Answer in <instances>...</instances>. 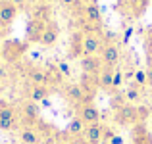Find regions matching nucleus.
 I'll use <instances>...</instances> for the list:
<instances>
[{
  "mask_svg": "<svg viewBox=\"0 0 152 144\" xmlns=\"http://www.w3.org/2000/svg\"><path fill=\"white\" fill-rule=\"evenodd\" d=\"M27 48H29V42L27 41H18V39H6L2 42V48H0V54H2V60H6L8 63H15L25 56Z\"/></svg>",
  "mask_w": 152,
  "mask_h": 144,
  "instance_id": "nucleus-1",
  "label": "nucleus"
},
{
  "mask_svg": "<svg viewBox=\"0 0 152 144\" xmlns=\"http://www.w3.org/2000/svg\"><path fill=\"white\" fill-rule=\"evenodd\" d=\"M148 2L150 0H119L118 2V10L121 12V14H125L127 17L137 19V17H141V15L146 12Z\"/></svg>",
  "mask_w": 152,
  "mask_h": 144,
  "instance_id": "nucleus-2",
  "label": "nucleus"
},
{
  "mask_svg": "<svg viewBox=\"0 0 152 144\" xmlns=\"http://www.w3.org/2000/svg\"><path fill=\"white\" fill-rule=\"evenodd\" d=\"M114 119L118 125H123V127H133L137 125L139 121V113H137V108L131 106V104H123L119 106L118 110L114 111Z\"/></svg>",
  "mask_w": 152,
  "mask_h": 144,
  "instance_id": "nucleus-3",
  "label": "nucleus"
},
{
  "mask_svg": "<svg viewBox=\"0 0 152 144\" xmlns=\"http://www.w3.org/2000/svg\"><path fill=\"white\" fill-rule=\"evenodd\" d=\"M66 96H67L69 102L77 104V106H81V104H91V100L94 98L93 94L87 92L81 83H69V85H66Z\"/></svg>",
  "mask_w": 152,
  "mask_h": 144,
  "instance_id": "nucleus-4",
  "label": "nucleus"
},
{
  "mask_svg": "<svg viewBox=\"0 0 152 144\" xmlns=\"http://www.w3.org/2000/svg\"><path fill=\"white\" fill-rule=\"evenodd\" d=\"M85 33V31H83ZM104 39L100 33H85V46H83V56H100L104 48Z\"/></svg>",
  "mask_w": 152,
  "mask_h": 144,
  "instance_id": "nucleus-5",
  "label": "nucleus"
},
{
  "mask_svg": "<svg viewBox=\"0 0 152 144\" xmlns=\"http://www.w3.org/2000/svg\"><path fill=\"white\" fill-rule=\"evenodd\" d=\"M19 121V113L14 106L6 104V106L0 108V131H12L18 127Z\"/></svg>",
  "mask_w": 152,
  "mask_h": 144,
  "instance_id": "nucleus-6",
  "label": "nucleus"
},
{
  "mask_svg": "<svg viewBox=\"0 0 152 144\" xmlns=\"http://www.w3.org/2000/svg\"><path fill=\"white\" fill-rule=\"evenodd\" d=\"M45 27H46L45 21L31 17L29 21H27V27H25V41L29 42V44L41 42V37H42V33H45Z\"/></svg>",
  "mask_w": 152,
  "mask_h": 144,
  "instance_id": "nucleus-7",
  "label": "nucleus"
},
{
  "mask_svg": "<svg viewBox=\"0 0 152 144\" xmlns=\"http://www.w3.org/2000/svg\"><path fill=\"white\" fill-rule=\"evenodd\" d=\"M83 46H85V33L83 31H73L69 37V46L67 54L71 60H81L83 58Z\"/></svg>",
  "mask_w": 152,
  "mask_h": 144,
  "instance_id": "nucleus-8",
  "label": "nucleus"
},
{
  "mask_svg": "<svg viewBox=\"0 0 152 144\" xmlns=\"http://www.w3.org/2000/svg\"><path fill=\"white\" fill-rule=\"evenodd\" d=\"M79 65H81V69H83L85 75H98L102 71L104 63H102L100 56H83V58L79 60Z\"/></svg>",
  "mask_w": 152,
  "mask_h": 144,
  "instance_id": "nucleus-9",
  "label": "nucleus"
},
{
  "mask_svg": "<svg viewBox=\"0 0 152 144\" xmlns=\"http://www.w3.org/2000/svg\"><path fill=\"white\" fill-rule=\"evenodd\" d=\"M19 10L10 2V0H0V25L10 27L14 23V19L18 17Z\"/></svg>",
  "mask_w": 152,
  "mask_h": 144,
  "instance_id": "nucleus-10",
  "label": "nucleus"
},
{
  "mask_svg": "<svg viewBox=\"0 0 152 144\" xmlns=\"http://www.w3.org/2000/svg\"><path fill=\"white\" fill-rule=\"evenodd\" d=\"M100 58H102V63L108 67H115L119 62V48L115 42H110L106 41V44H104L102 52H100Z\"/></svg>",
  "mask_w": 152,
  "mask_h": 144,
  "instance_id": "nucleus-11",
  "label": "nucleus"
},
{
  "mask_svg": "<svg viewBox=\"0 0 152 144\" xmlns=\"http://www.w3.org/2000/svg\"><path fill=\"white\" fill-rule=\"evenodd\" d=\"M58 39H60V27H58V23H56V21H48V23H46V27H45V33H42L41 42H39V44H42L45 48H52L56 42H58Z\"/></svg>",
  "mask_w": 152,
  "mask_h": 144,
  "instance_id": "nucleus-12",
  "label": "nucleus"
},
{
  "mask_svg": "<svg viewBox=\"0 0 152 144\" xmlns=\"http://www.w3.org/2000/svg\"><path fill=\"white\" fill-rule=\"evenodd\" d=\"M79 117L85 121V125H93V123H100V111L94 104H81L79 106Z\"/></svg>",
  "mask_w": 152,
  "mask_h": 144,
  "instance_id": "nucleus-13",
  "label": "nucleus"
},
{
  "mask_svg": "<svg viewBox=\"0 0 152 144\" xmlns=\"http://www.w3.org/2000/svg\"><path fill=\"white\" fill-rule=\"evenodd\" d=\"M131 142L133 144H152V135L145 127V123H137L131 129Z\"/></svg>",
  "mask_w": 152,
  "mask_h": 144,
  "instance_id": "nucleus-14",
  "label": "nucleus"
},
{
  "mask_svg": "<svg viewBox=\"0 0 152 144\" xmlns=\"http://www.w3.org/2000/svg\"><path fill=\"white\" fill-rule=\"evenodd\" d=\"M21 115H23V119H25L27 127H33L35 123H39L41 111H39V106L35 102H25L21 106Z\"/></svg>",
  "mask_w": 152,
  "mask_h": 144,
  "instance_id": "nucleus-15",
  "label": "nucleus"
},
{
  "mask_svg": "<svg viewBox=\"0 0 152 144\" xmlns=\"http://www.w3.org/2000/svg\"><path fill=\"white\" fill-rule=\"evenodd\" d=\"M83 17L91 25H102V12L98 4H85L83 6Z\"/></svg>",
  "mask_w": 152,
  "mask_h": 144,
  "instance_id": "nucleus-16",
  "label": "nucleus"
},
{
  "mask_svg": "<svg viewBox=\"0 0 152 144\" xmlns=\"http://www.w3.org/2000/svg\"><path fill=\"white\" fill-rule=\"evenodd\" d=\"M27 81L29 85H42V87H48V73L46 69H41V67H29L27 69Z\"/></svg>",
  "mask_w": 152,
  "mask_h": 144,
  "instance_id": "nucleus-17",
  "label": "nucleus"
},
{
  "mask_svg": "<svg viewBox=\"0 0 152 144\" xmlns=\"http://www.w3.org/2000/svg\"><path fill=\"white\" fill-rule=\"evenodd\" d=\"M102 131H104V125H100V123L87 125L85 133H83V138L87 140V144H100L102 142Z\"/></svg>",
  "mask_w": 152,
  "mask_h": 144,
  "instance_id": "nucleus-18",
  "label": "nucleus"
},
{
  "mask_svg": "<svg viewBox=\"0 0 152 144\" xmlns=\"http://www.w3.org/2000/svg\"><path fill=\"white\" fill-rule=\"evenodd\" d=\"M19 140L23 144H42V135L35 127H23L19 131Z\"/></svg>",
  "mask_w": 152,
  "mask_h": 144,
  "instance_id": "nucleus-19",
  "label": "nucleus"
},
{
  "mask_svg": "<svg viewBox=\"0 0 152 144\" xmlns=\"http://www.w3.org/2000/svg\"><path fill=\"white\" fill-rule=\"evenodd\" d=\"M27 96H29V102H45L50 96V89L42 85H29V90H27Z\"/></svg>",
  "mask_w": 152,
  "mask_h": 144,
  "instance_id": "nucleus-20",
  "label": "nucleus"
},
{
  "mask_svg": "<svg viewBox=\"0 0 152 144\" xmlns=\"http://www.w3.org/2000/svg\"><path fill=\"white\" fill-rule=\"evenodd\" d=\"M114 73H115V67L104 65L102 71L98 73V87L110 92V90H112V85H114Z\"/></svg>",
  "mask_w": 152,
  "mask_h": 144,
  "instance_id": "nucleus-21",
  "label": "nucleus"
},
{
  "mask_svg": "<svg viewBox=\"0 0 152 144\" xmlns=\"http://www.w3.org/2000/svg\"><path fill=\"white\" fill-rule=\"evenodd\" d=\"M31 17L33 19H41V21H45V23L52 21V8H50V4H37V6L33 8Z\"/></svg>",
  "mask_w": 152,
  "mask_h": 144,
  "instance_id": "nucleus-22",
  "label": "nucleus"
},
{
  "mask_svg": "<svg viewBox=\"0 0 152 144\" xmlns=\"http://www.w3.org/2000/svg\"><path fill=\"white\" fill-rule=\"evenodd\" d=\"M85 129H87V125H85V121H83L79 115L73 117L69 123H67V135H71V137H83Z\"/></svg>",
  "mask_w": 152,
  "mask_h": 144,
  "instance_id": "nucleus-23",
  "label": "nucleus"
},
{
  "mask_svg": "<svg viewBox=\"0 0 152 144\" xmlns=\"http://www.w3.org/2000/svg\"><path fill=\"white\" fill-rule=\"evenodd\" d=\"M123 98H125V102H139L141 100V89H139L137 85L129 87V89H125V92H123Z\"/></svg>",
  "mask_w": 152,
  "mask_h": 144,
  "instance_id": "nucleus-24",
  "label": "nucleus"
},
{
  "mask_svg": "<svg viewBox=\"0 0 152 144\" xmlns=\"http://www.w3.org/2000/svg\"><path fill=\"white\" fill-rule=\"evenodd\" d=\"M145 50H146V60H148V65L152 67V27L146 31V35H145Z\"/></svg>",
  "mask_w": 152,
  "mask_h": 144,
  "instance_id": "nucleus-25",
  "label": "nucleus"
},
{
  "mask_svg": "<svg viewBox=\"0 0 152 144\" xmlns=\"http://www.w3.org/2000/svg\"><path fill=\"white\" fill-rule=\"evenodd\" d=\"M133 79H135V85H137L139 89L148 85V77H146V71H145V69H137V71L133 73Z\"/></svg>",
  "mask_w": 152,
  "mask_h": 144,
  "instance_id": "nucleus-26",
  "label": "nucleus"
},
{
  "mask_svg": "<svg viewBox=\"0 0 152 144\" xmlns=\"http://www.w3.org/2000/svg\"><path fill=\"white\" fill-rule=\"evenodd\" d=\"M121 83H123V73L119 69H115V73H114V85H112V92H114V90H118L119 87H121Z\"/></svg>",
  "mask_w": 152,
  "mask_h": 144,
  "instance_id": "nucleus-27",
  "label": "nucleus"
},
{
  "mask_svg": "<svg viewBox=\"0 0 152 144\" xmlns=\"http://www.w3.org/2000/svg\"><path fill=\"white\" fill-rule=\"evenodd\" d=\"M56 69L60 71V75H62V77H69V75H71V69H69V65H67L66 62H60L58 65H56Z\"/></svg>",
  "mask_w": 152,
  "mask_h": 144,
  "instance_id": "nucleus-28",
  "label": "nucleus"
},
{
  "mask_svg": "<svg viewBox=\"0 0 152 144\" xmlns=\"http://www.w3.org/2000/svg\"><path fill=\"white\" fill-rule=\"evenodd\" d=\"M137 113H139V121H141V123H145V119L148 117L150 110H148L146 106H137Z\"/></svg>",
  "mask_w": 152,
  "mask_h": 144,
  "instance_id": "nucleus-29",
  "label": "nucleus"
},
{
  "mask_svg": "<svg viewBox=\"0 0 152 144\" xmlns=\"http://www.w3.org/2000/svg\"><path fill=\"white\" fill-rule=\"evenodd\" d=\"M114 137H115L114 129H110V127H104V131H102V142H110Z\"/></svg>",
  "mask_w": 152,
  "mask_h": 144,
  "instance_id": "nucleus-30",
  "label": "nucleus"
},
{
  "mask_svg": "<svg viewBox=\"0 0 152 144\" xmlns=\"http://www.w3.org/2000/svg\"><path fill=\"white\" fill-rule=\"evenodd\" d=\"M10 2L14 4V6L18 8V10H23V8H27V6H29V2H31V0H10Z\"/></svg>",
  "mask_w": 152,
  "mask_h": 144,
  "instance_id": "nucleus-31",
  "label": "nucleus"
},
{
  "mask_svg": "<svg viewBox=\"0 0 152 144\" xmlns=\"http://www.w3.org/2000/svg\"><path fill=\"white\" fill-rule=\"evenodd\" d=\"M66 144H87V140H85L83 137H71Z\"/></svg>",
  "mask_w": 152,
  "mask_h": 144,
  "instance_id": "nucleus-32",
  "label": "nucleus"
},
{
  "mask_svg": "<svg viewBox=\"0 0 152 144\" xmlns=\"http://www.w3.org/2000/svg\"><path fill=\"white\" fill-rule=\"evenodd\" d=\"M77 2L79 0H60V4H62V6H67V8L69 6H77Z\"/></svg>",
  "mask_w": 152,
  "mask_h": 144,
  "instance_id": "nucleus-33",
  "label": "nucleus"
},
{
  "mask_svg": "<svg viewBox=\"0 0 152 144\" xmlns=\"http://www.w3.org/2000/svg\"><path fill=\"white\" fill-rule=\"evenodd\" d=\"M108 144H123V138H121V137H118V135H115V137L112 138V140L108 142Z\"/></svg>",
  "mask_w": 152,
  "mask_h": 144,
  "instance_id": "nucleus-34",
  "label": "nucleus"
},
{
  "mask_svg": "<svg viewBox=\"0 0 152 144\" xmlns=\"http://www.w3.org/2000/svg\"><path fill=\"white\" fill-rule=\"evenodd\" d=\"M146 77H148V87H152V67L146 69Z\"/></svg>",
  "mask_w": 152,
  "mask_h": 144,
  "instance_id": "nucleus-35",
  "label": "nucleus"
},
{
  "mask_svg": "<svg viewBox=\"0 0 152 144\" xmlns=\"http://www.w3.org/2000/svg\"><path fill=\"white\" fill-rule=\"evenodd\" d=\"M6 29H8V27H2V25H0V39H4V35H6Z\"/></svg>",
  "mask_w": 152,
  "mask_h": 144,
  "instance_id": "nucleus-36",
  "label": "nucleus"
},
{
  "mask_svg": "<svg viewBox=\"0 0 152 144\" xmlns=\"http://www.w3.org/2000/svg\"><path fill=\"white\" fill-rule=\"evenodd\" d=\"M35 2H37V4H50L52 0H35Z\"/></svg>",
  "mask_w": 152,
  "mask_h": 144,
  "instance_id": "nucleus-37",
  "label": "nucleus"
},
{
  "mask_svg": "<svg viewBox=\"0 0 152 144\" xmlns=\"http://www.w3.org/2000/svg\"><path fill=\"white\" fill-rule=\"evenodd\" d=\"M0 62H2V54H0Z\"/></svg>",
  "mask_w": 152,
  "mask_h": 144,
  "instance_id": "nucleus-38",
  "label": "nucleus"
}]
</instances>
